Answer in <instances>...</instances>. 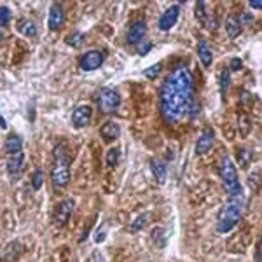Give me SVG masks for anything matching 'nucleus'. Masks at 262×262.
<instances>
[{
	"instance_id": "obj_1",
	"label": "nucleus",
	"mask_w": 262,
	"mask_h": 262,
	"mask_svg": "<svg viewBox=\"0 0 262 262\" xmlns=\"http://www.w3.org/2000/svg\"><path fill=\"white\" fill-rule=\"evenodd\" d=\"M194 98L193 75L187 65H178L159 91L161 114L168 123H178L189 112Z\"/></svg>"
},
{
	"instance_id": "obj_2",
	"label": "nucleus",
	"mask_w": 262,
	"mask_h": 262,
	"mask_svg": "<svg viewBox=\"0 0 262 262\" xmlns=\"http://www.w3.org/2000/svg\"><path fill=\"white\" fill-rule=\"evenodd\" d=\"M243 208H245V197L241 194L231 196L229 201L222 206L217 218V231L218 233H229L234 225L241 218Z\"/></svg>"
},
{
	"instance_id": "obj_3",
	"label": "nucleus",
	"mask_w": 262,
	"mask_h": 262,
	"mask_svg": "<svg viewBox=\"0 0 262 262\" xmlns=\"http://www.w3.org/2000/svg\"><path fill=\"white\" fill-rule=\"evenodd\" d=\"M51 182L56 189H63L70 182V156L65 145L58 144L53 151V168Z\"/></svg>"
},
{
	"instance_id": "obj_4",
	"label": "nucleus",
	"mask_w": 262,
	"mask_h": 262,
	"mask_svg": "<svg viewBox=\"0 0 262 262\" xmlns=\"http://www.w3.org/2000/svg\"><path fill=\"white\" fill-rule=\"evenodd\" d=\"M220 176H222V182H224V189L227 191L229 196H238V194H241V185H240V180H238L236 166H234V163L231 161L229 156L222 157Z\"/></svg>"
},
{
	"instance_id": "obj_5",
	"label": "nucleus",
	"mask_w": 262,
	"mask_h": 262,
	"mask_svg": "<svg viewBox=\"0 0 262 262\" xmlns=\"http://www.w3.org/2000/svg\"><path fill=\"white\" fill-rule=\"evenodd\" d=\"M119 103H121V96H119V93L115 89H112V87H103V89L100 91L98 107L103 114H110V112H114L119 107Z\"/></svg>"
},
{
	"instance_id": "obj_6",
	"label": "nucleus",
	"mask_w": 262,
	"mask_h": 262,
	"mask_svg": "<svg viewBox=\"0 0 262 262\" xmlns=\"http://www.w3.org/2000/svg\"><path fill=\"white\" fill-rule=\"evenodd\" d=\"M74 199H63L60 205L54 208V213H53V222L56 225L58 229H62L68 224L70 220V215L74 212Z\"/></svg>"
},
{
	"instance_id": "obj_7",
	"label": "nucleus",
	"mask_w": 262,
	"mask_h": 262,
	"mask_svg": "<svg viewBox=\"0 0 262 262\" xmlns=\"http://www.w3.org/2000/svg\"><path fill=\"white\" fill-rule=\"evenodd\" d=\"M103 65V54L100 51H87L81 56L79 60V66L84 72H91V70H96Z\"/></svg>"
},
{
	"instance_id": "obj_8",
	"label": "nucleus",
	"mask_w": 262,
	"mask_h": 262,
	"mask_svg": "<svg viewBox=\"0 0 262 262\" xmlns=\"http://www.w3.org/2000/svg\"><path fill=\"white\" fill-rule=\"evenodd\" d=\"M145 33H147V23H145L144 20L135 21V23L130 26V30H128V35H126L128 44H138V42L145 37Z\"/></svg>"
},
{
	"instance_id": "obj_9",
	"label": "nucleus",
	"mask_w": 262,
	"mask_h": 262,
	"mask_svg": "<svg viewBox=\"0 0 262 262\" xmlns=\"http://www.w3.org/2000/svg\"><path fill=\"white\" fill-rule=\"evenodd\" d=\"M23 166H25V154L20 152V154H14V156H9L7 159V172L9 176L13 178V180H18L23 172Z\"/></svg>"
},
{
	"instance_id": "obj_10",
	"label": "nucleus",
	"mask_w": 262,
	"mask_h": 262,
	"mask_svg": "<svg viewBox=\"0 0 262 262\" xmlns=\"http://www.w3.org/2000/svg\"><path fill=\"white\" fill-rule=\"evenodd\" d=\"M178 5H172L170 9H166L164 11V14L159 18V30L161 32H168L170 28H173L175 26V23H176V20H178Z\"/></svg>"
},
{
	"instance_id": "obj_11",
	"label": "nucleus",
	"mask_w": 262,
	"mask_h": 262,
	"mask_svg": "<svg viewBox=\"0 0 262 262\" xmlns=\"http://www.w3.org/2000/svg\"><path fill=\"white\" fill-rule=\"evenodd\" d=\"M91 114H93V110H91L89 105H79L74 110V114H72V123H74V126L75 128L87 126L91 121Z\"/></svg>"
},
{
	"instance_id": "obj_12",
	"label": "nucleus",
	"mask_w": 262,
	"mask_h": 262,
	"mask_svg": "<svg viewBox=\"0 0 262 262\" xmlns=\"http://www.w3.org/2000/svg\"><path fill=\"white\" fill-rule=\"evenodd\" d=\"M63 21H65L63 7L60 4H53L49 9V20H47V26H49V30H58L63 25Z\"/></svg>"
},
{
	"instance_id": "obj_13",
	"label": "nucleus",
	"mask_w": 262,
	"mask_h": 262,
	"mask_svg": "<svg viewBox=\"0 0 262 262\" xmlns=\"http://www.w3.org/2000/svg\"><path fill=\"white\" fill-rule=\"evenodd\" d=\"M100 135H102V138L107 140V142H112V140H115L121 135V128H119V124L114 123V121H107V123L100 128Z\"/></svg>"
},
{
	"instance_id": "obj_14",
	"label": "nucleus",
	"mask_w": 262,
	"mask_h": 262,
	"mask_svg": "<svg viewBox=\"0 0 262 262\" xmlns=\"http://www.w3.org/2000/svg\"><path fill=\"white\" fill-rule=\"evenodd\" d=\"M212 145H213V131L208 130V131H205V133H203L199 138H197V142H196V154H197V156L205 154V152H208L210 149H212Z\"/></svg>"
},
{
	"instance_id": "obj_15",
	"label": "nucleus",
	"mask_w": 262,
	"mask_h": 262,
	"mask_svg": "<svg viewBox=\"0 0 262 262\" xmlns=\"http://www.w3.org/2000/svg\"><path fill=\"white\" fill-rule=\"evenodd\" d=\"M225 32L231 39H236L240 33H241V21H240V16L236 14H229L227 20H225Z\"/></svg>"
},
{
	"instance_id": "obj_16",
	"label": "nucleus",
	"mask_w": 262,
	"mask_h": 262,
	"mask_svg": "<svg viewBox=\"0 0 262 262\" xmlns=\"http://www.w3.org/2000/svg\"><path fill=\"white\" fill-rule=\"evenodd\" d=\"M5 151H7L11 156L23 152V140H21V136L16 135V133H11V135L7 136V140H5Z\"/></svg>"
},
{
	"instance_id": "obj_17",
	"label": "nucleus",
	"mask_w": 262,
	"mask_h": 262,
	"mask_svg": "<svg viewBox=\"0 0 262 262\" xmlns=\"http://www.w3.org/2000/svg\"><path fill=\"white\" fill-rule=\"evenodd\" d=\"M21 252H23V246H21V243L20 241H13L11 245H7V248H5L4 254H2L4 262H16V259L21 255Z\"/></svg>"
},
{
	"instance_id": "obj_18",
	"label": "nucleus",
	"mask_w": 262,
	"mask_h": 262,
	"mask_svg": "<svg viewBox=\"0 0 262 262\" xmlns=\"http://www.w3.org/2000/svg\"><path fill=\"white\" fill-rule=\"evenodd\" d=\"M197 54H199V60L203 63V66H210L213 62V54H212V49H210V45L206 44L205 41H199L197 44Z\"/></svg>"
},
{
	"instance_id": "obj_19",
	"label": "nucleus",
	"mask_w": 262,
	"mask_h": 262,
	"mask_svg": "<svg viewBox=\"0 0 262 262\" xmlns=\"http://www.w3.org/2000/svg\"><path fill=\"white\" fill-rule=\"evenodd\" d=\"M151 168H152V173L156 176V180L159 185H163L166 182V166H164L163 161L159 159H152L151 161Z\"/></svg>"
},
{
	"instance_id": "obj_20",
	"label": "nucleus",
	"mask_w": 262,
	"mask_h": 262,
	"mask_svg": "<svg viewBox=\"0 0 262 262\" xmlns=\"http://www.w3.org/2000/svg\"><path fill=\"white\" fill-rule=\"evenodd\" d=\"M18 32L25 37H35L37 35V25L32 20H20L18 21Z\"/></svg>"
},
{
	"instance_id": "obj_21",
	"label": "nucleus",
	"mask_w": 262,
	"mask_h": 262,
	"mask_svg": "<svg viewBox=\"0 0 262 262\" xmlns=\"http://www.w3.org/2000/svg\"><path fill=\"white\" fill-rule=\"evenodd\" d=\"M149 218H151V212H145V213H142L140 217H136L135 220L131 222V225H130V231L131 233H136V231H142L147 225V222H149Z\"/></svg>"
},
{
	"instance_id": "obj_22",
	"label": "nucleus",
	"mask_w": 262,
	"mask_h": 262,
	"mask_svg": "<svg viewBox=\"0 0 262 262\" xmlns=\"http://www.w3.org/2000/svg\"><path fill=\"white\" fill-rule=\"evenodd\" d=\"M119 154H121V151H119L117 147H112L109 149V152H107V164L110 166V168H115L119 163Z\"/></svg>"
},
{
	"instance_id": "obj_23",
	"label": "nucleus",
	"mask_w": 262,
	"mask_h": 262,
	"mask_svg": "<svg viewBox=\"0 0 262 262\" xmlns=\"http://www.w3.org/2000/svg\"><path fill=\"white\" fill-rule=\"evenodd\" d=\"M229 70L225 68L222 70V75H220V93H222V98H225V93H227V87H229Z\"/></svg>"
},
{
	"instance_id": "obj_24",
	"label": "nucleus",
	"mask_w": 262,
	"mask_h": 262,
	"mask_svg": "<svg viewBox=\"0 0 262 262\" xmlns=\"http://www.w3.org/2000/svg\"><path fill=\"white\" fill-rule=\"evenodd\" d=\"M238 163H240V166L241 168H246L250 163V151L248 149H240L238 151Z\"/></svg>"
},
{
	"instance_id": "obj_25",
	"label": "nucleus",
	"mask_w": 262,
	"mask_h": 262,
	"mask_svg": "<svg viewBox=\"0 0 262 262\" xmlns=\"http://www.w3.org/2000/svg\"><path fill=\"white\" fill-rule=\"evenodd\" d=\"M238 121H240V130H241V136H246L250 133V121L248 117H246V114H240V117H238Z\"/></svg>"
},
{
	"instance_id": "obj_26",
	"label": "nucleus",
	"mask_w": 262,
	"mask_h": 262,
	"mask_svg": "<svg viewBox=\"0 0 262 262\" xmlns=\"http://www.w3.org/2000/svg\"><path fill=\"white\" fill-rule=\"evenodd\" d=\"M152 240H154V243H156L157 246H164V229L163 227H156V229L152 231Z\"/></svg>"
},
{
	"instance_id": "obj_27",
	"label": "nucleus",
	"mask_w": 262,
	"mask_h": 262,
	"mask_svg": "<svg viewBox=\"0 0 262 262\" xmlns=\"http://www.w3.org/2000/svg\"><path fill=\"white\" fill-rule=\"evenodd\" d=\"M82 41H84V33H81V32L70 33V37L66 39V42H68L72 47H77V45H81Z\"/></svg>"
},
{
	"instance_id": "obj_28",
	"label": "nucleus",
	"mask_w": 262,
	"mask_h": 262,
	"mask_svg": "<svg viewBox=\"0 0 262 262\" xmlns=\"http://www.w3.org/2000/svg\"><path fill=\"white\" fill-rule=\"evenodd\" d=\"M159 72H161V63H156V65H152V66H149V68H145L144 75L147 79H156L157 75H159Z\"/></svg>"
},
{
	"instance_id": "obj_29",
	"label": "nucleus",
	"mask_w": 262,
	"mask_h": 262,
	"mask_svg": "<svg viewBox=\"0 0 262 262\" xmlns=\"http://www.w3.org/2000/svg\"><path fill=\"white\" fill-rule=\"evenodd\" d=\"M11 20V11L5 5H0V26H5Z\"/></svg>"
},
{
	"instance_id": "obj_30",
	"label": "nucleus",
	"mask_w": 262,
	"mask_h": 262,
	"mask_svg": "<svg viewBox=\"0 0 262 262\" xmlns=\"http://www.w3.org/2000/svg\"><path fill=\"white\" fill-rule=\"evenodd\" d=\"M32 185H33V189H41L42 187V170L41 168H37L35 172H33V175H32Z\"/></svg>"
},
{
	"instance_id": "obj_31",
	"label": "nucleus",
	"mask_w": 262,
	"mask_h": 262,
	"mask_svg": "<svg viewBox=\"0 0 262 262\" xmlns=\"http://www.w3.org/2000/svg\"><path fill=\"white\" fill-rule=\"evenodd\" d=\"M196 14H197V20L201 21V23H205L206 21V14H205V4L203 2H197V5H196Z\"/></svg>"
},
{
	"instance_id": "obj_32",
	"label": "nucleus",
	"mask_w": 262,
	"mask_h": 262,
	"mask_svg": "<svg viewBox=\"0 0 262 262\" xmlns=\"http://www.w3.org/2000/svg\"><path fill=\"white\" fill-rule=\"evenodd\" d=\"M151 49H152V44H151V42H144V44H142V45L138 47V53L142 54V56H144V54H147Z\"/></svg>"
},
{
	"instance_id": "obj_33",
	"label": "nucleus",
	"mask_w": 262,
	"mask_h": 262,
	"mask_svg": "<svg viewBox=\"0 0 262 262\" xmlns=\"http://www.w3.org/2000/svg\"><path fill=\"white\" fill-rule=\"evenodd\" d=\"M240 21H243V23H252V21H254V16H252L250 13H243L241 18H240Z\"/></svg>"
},
{
	"instance_id": "obj_34",
	"label": "nucleus",
	"mask_w": 262,
	"mask_h": 262,
	"mask_svg": "<svg viewBox=\"0 0 262 262\" xmlns=\"http://www.w3.org/2000/svg\"><path fill=\"white\" fill-rule=\"evenodd\" d=\"M231 68H233V70L241 68V60H240V58H234L233 62H231Z\"/></svg>"
},
{
	"instance_id": "obj_35",
	"label": "nucleus",
	"mask_w": 262,
	"mask_h": 262,
	"mask_svg": "<svg viewBox=\"0 0 262 262\" xmlns=\"http://www.w3.org/2000/svg\"><path fill=\"white\" fill-rule=\"evenodd\" d=\"M250 7L262 9V0H250Z\"/></svg>"
},
{
	"instance_id": "obj_36",
	"label": "nucleus",
	"mask_w": 262,
	"mask_h": 262,
	"mask_svg": "<svg viewBox=\"0 0 262 262\" xmlns=\"http://www.w3.org/2000/svg\"><path fill=\"white\" fill-rule=\"evenodd\" d=\"M257 259H259V262H262V238H261V241H259V246H257Z\"/></svg>"
},
{
	"instance_id": "obj_37",
	"label": "nucleus",
	"mask_w": 262,
	"mask_h": 262,
	"mask_svg": "<svg viewBox=\"0 0 262 262\" xmlns=\"http://www.w3.org/2000/svg\"><path fill=\"white\" fill-rule=\"evenodd\" d=\"M0 128H4V130H5V121H4V117H2V115H0Z\"/></svg>"
},
{
	"instance_id": "obj_38",
	"label": "nucleus",
	"mask_w": 262,
	"mask_h": 262,
	"mask_svg": "<svg viewBox=\"0 0 262 262\" xmlns=\"http://www.w3.org/2000/svg\"><path fill=\"white\" fill-rule=\"evenodd\" d=\"M2 39H4V33H2V30H0V41H2Z\"/></svg>"
}]
</instances>
